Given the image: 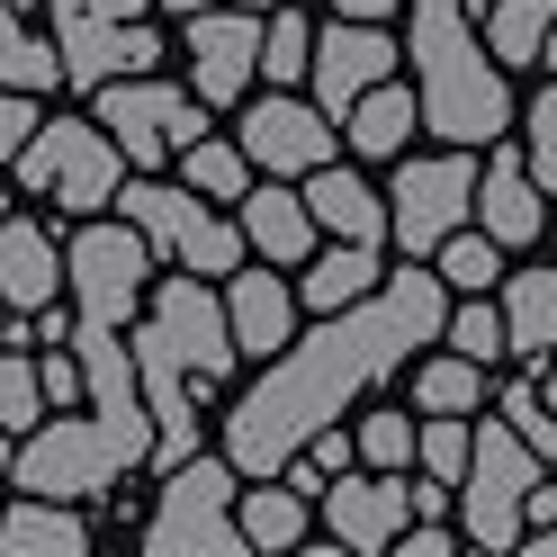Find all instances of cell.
Here are the masks:
<instances>
[{"label": "cell", "mask_w": 557, "mask_h": 557, "mask_svg": "<svg viewBox=\"0 0 557 557\" xmlns=\"http://www.w3.org/2000/svg\"><path fill=\"white\" fill-rule=\"evenodd\" d=\"M243 162L261 171V181H306L315 162H333V117L315 109V99H261V109H243Z\"/></svg>", "instance_id": "14"}, {"label": "cell", "mask_w": 557, "mask_h": 557, "mask_svg": "<svg viewBox=\"0 0 557 557\" xmlns=\"http://www.w3.org/2000/svg\"><path fill=\"white\" fill-rule=\"evenodd\" d=\"M297 198H306V216H315V234H333V243H387V198H377L360 171L315 162Z\"/></svg>", "instance_id": "20"}, {"label": "cell", "mask_w": 557, "mask_h": 557, "mask_svg": "<svg viewBox=\"0 0 557 557\" xmlns=\"http://www.w3.org/2000/svg\"><path fill=\"white\" fill-rule=\"evenodd\" d=\"M315 216H306V198L297 189H278V181H261V189H243V252H261L270 270H306L315 261Z\"/></svg>", "instance_id": "19"}, {"label": "cell", "mask_w": 557, "mask_h": 557, "mask_svg": "<svg viewBox=\"0 0 557 557\" xmlns=\"http://www.w3.org/2000/svg\"><path fill=\"white\" fill-rule=\"evenodd\" d=\"M531 387H540V405L557 413V369H548V360H540V377H531Z\"/></svg>", "instance_id": "43"}, {"label": "cell", "mask_w": 557, "mask_h": 557, "mask_svg": "<svg viewBox=\"0 0 557 557\" xmlns=\"http://www.w3.org/2000/svg\"><path fill=\"white\" fill-rule=\"evenodd\" d=\"M413 126H423V117H413V90H405L396 73H387V82H369L351 109H342V135H351L360 153H377V162H396Z\"/></svg>", "instance_id": "24"}, {"label": "cell", "mask_w": 557, "mask_h": 557, "mask_svg": "<svg viewBox=\"0 0 557 557\" xmlns=\"http://www.w3.org/2000/svg\"><path fill=\"white\" fill-rule=\"evenodd\" d=\"M413 413H476V360L441 351L413 369Z\"/></svg>", "instance_id": "31"}, {"label": "cell", "mask_w": 557, "mask_h": 557, "mask_svg": "<svg viewBox=\"0 0 557 557\" xmlns=\"http://www.w3.org/2000/svg\"><path fill=\"white\" fill-rule=\"evenodd\" d=\"M10 449H18V432H0V476H10Z\"/></svg>", "instance_id": "47"}, {"label": "cell", "mask_w": 557, "mask_h": 557, "mask_svg": "<svg viewBox=\"0 0 557 557\" xmlns=\"http://www.w3.org/2000/svg\"><path fill=\"white\" fill-rule=\"evenodd\" d=\"M0 216H10V189H0Z\"/></svg>", "instance_id": "50"}, {"label": "cell", "mask_w": 557, "mask_h": 557, "mask_svg": "<svg viewBox=\"0 0 557 557\" xmlns=\"http://www.w3.org/2000/svg\"><path fill=\"white\" fill-rule=\"evenodd\" d=\"M377 278H387V270H377V243H333V252H324L315 270L297 278V297L315 306V315H333V306H351V297H369Z\"/></svg>", "instance_id": "26"}, {"label": "cell", "mask_w": 557, "mask_h": 557, "mask_svg": "<svg viewBox=\"0 0 557 557\" xmlns=\"http://www.w3.org/2000/svg\"><path fill=\"white\" fill-rule=\"evenodd\" d=\"M181 171L198 198H243L252 189V162H243V145H216V135H189L181 145Z\"/></svg>", "instance_id": "30"}, {"label": "cell", "mask_w": 557, "mask_h": 557, "mask_svg": "<svg viewBox=\"0 0 557 557\" xmlns=\"http://www.w3.org/2000/svg\"><path fill=\"white\" fill-rule=\"evenodd\" d=\"M387 234L405 243V261H432V243L449 225H468V198H476V153H432V162H405L396 189H387Z\"/></svg>", "instance_id": "12"}, {"label": "cell", "mask_w": 557, "mask_h": 557, "mask_svg": "<svg viewBox=\"0 0 557 557\" xmlns=\"http://www.w3.org/2000/svg\"><path fill=\"white\" fill-rule=\"evenodd\" d=\"M27 369H37V396L46 405H73L82 396V360L73 351H46V360H27Z\"/></svg>", "instance_id": "39"}, {"label": "cell", "mask_w": 557, "mask_h": 557, "mask_svg": "<svg viewBox=\"0 0 557 557\" xmlns=\"http://www.w3.org/2000/svg\"><path fill=\"white\" fill-rule=\"evenodd\" d=\"M10 171H18L27 198H54L63 216H99L126 162H117L109 135H99V117H37V135L10 153Z\"/></svg>", "instance_id": "6"}, {"label": "cell", "mask_w": 557, "mask_h": 557, "mask_svg": "<svg viewBox=\"0 0 557 557\" xmlns=\"http://www.w3.org/2000/svg\"><path fill=\"white\" fill-rule=\"evenodd\" d=\"M90 99H99V135L117 145L126 171H162L189 135H207L198 99L181 82H153V73H117V82H99Z\"/></svg>", "instance_id": "10"}, {"label": "cell", "mask_w": 557, "mask_h": 557, "mask_svg": "<svg viewBox=\"0 0 557 557\" xmlns=\"http://www.w3.org/2000/svg\"><path fill=\"white\" fill-rule=\"evenodd\" d=\"M468 216H476V234H485V243L521 252V243H540V234H548V198H540V181H531V171H521V153H495V162L476 171Z\"/></svg>", "instance_id": "17"}, {"label": "cell", "mask_w": 557, "mask_h": 557, "mask_svg": "<svg viewBox=\"0 0 557 557\" xmlns=\"http://www.w3.org/2000/svg\"><path fill=\"white\" fill-rule=\"evenodd\" d=\"M396 54H405V46H396L377 18H333V27H315V46H306V82H315V109H324V117H342L369 82H387V73H396Z\"/></svg>", "instance_id": "15"}, {"label": "cell", "mask_w": 557, "mask_h": 557, "mask_svg": "<svg viewBox=\"0 0 557 557\" xmlns=\"http://www.w3.org/2000/svg\"><path fill=\"white\" fill-rule=\"evenodd\" d=\"M126 360H135V396H145L153 413V449H145V468H181L189 449H198V405L234 377V333H225V306L216 288H207L198 270L181 278H162V288L135 306V342H126Z\"/></svg>", "instance_id": "2"}, {"label": "cell", "mask_w": 557, "mask_h": 557, "mask_svg": "<svg viewBox=\"0 0 557 557\" xmlns=\"http://www.w3.org/2000/svg\"><path fill=\"white\" fill-rule=\"evenodd\" d=\"M413 468L441 476V485H459V468H468V413H432V423H413Z\"/></svg>", "instance_id": "33"}, {"label": "cell", "mask_w": 557, "mask_h": 557, "mask_svg": "<svg viewBox=\"0 0 557 557\" xmlns=\"http://www.w3.org/2000/svg\"><path fill=\"white\" fill-rule=\"evenodd\" d=\"M126 468H145V441L99 413H37L10 449L18 495H54V504H99Z\"/></svg>", "instance_id": "4"}, {"label": "cell", "mask_w": 557, "mask_h": 557, "mask_svg": "<svg viewBox=\"0 0 557 557\" xmlns=\"http://www.w3.org/2000/svg\"><path fill=\"white\" fill-rule=\"evenodd\" d=\"M548 468L521 449L512 432H504V413H485V423H468V468H459V485H449V504H459V531L485 548V557H512L521 548V504H531V485H540Z\"/></svg>", "instance_id": "5"}, {"label": "cell", "mask_w": 557, "mask_h": 557, "mask_svg": "<svg viewBox=\"0 0 557 557\" xmlns=\"http://www.w3.org/2000/svg\"><path fill=\"white\" fill-rule=\"evenodd\" d=\"M396 0H333V18H387Z\"/></svg>", "instance_id": "42"}, {"label": "cell", "mask_w": 557, "mask_h": 557, "mask_svg": "<svg viewBox=\"0 0 557 557\" xmlns=\"http://www.w3.org/2000/svg\"><path fill=\"white\" fill-rule=\"evenodd\" d=\"M540 63H548V73H557V18H548V37H540Z\"/></svg>", "instance_id": "45"}, {"label": "cell", "mask_w": 557, "mask_h": 557, "mask_svg": "<svg viewBox=\"0 0 557 557\" xmlns=\"http://www.w3.org/2000/svg\"><path fill=\"white\" fill-rule=\"evenodd\" d=\"M54 288H63V243L27 216H0V297H10V315L54 306Z\"/></svg>", "instance_id": "21"}, {"label": "cell", "mask_w": 557, "mask_h": 557, "mask_svg": "<svg viewBox=\"0 0 557 557\" xmlns=\"http://www.w3.org/2000/svg\"><path fill=\"white\" fill-rule=\"evenodd\" d=\"M495 413H504V432L531 449L540 468H557V413L540 405V387H531V377H521V387H504V405H495Z\"/></svg>", "instance_id": "32"}, {"label": "cell", "mask_w": 557, "mask_h": 557, "mask_svg": "<svg viewBox=\"0 0 557 557\" xmlns=\"http://www.w3.org/2000/svg\"><path fill=\"white\" fill-rule=\"evenodd\" d=\"M0 324H10V297H0Z\"/></svg>", "instance_id": "49"}, {"label": "cell", "mask_w": 557, "mask_h": 557, "mask_svg": "<svg viewBox=\"0 0 557 557\" xmlns=\"http://www.w3.org/2000/svg\"><path fill=\"white\" fill-rule=\"evenodd\" d=\"M37 90H10V82H0V162H10L18 145H27V135H37Z\"/></svg>", "instance_id": "38"}, {"label": "cell", "mask_w": 557, "mask_h": 557, "mask_svg": "<svg viewBox=\"0 0 557 557\" xmlns=\"http://www.w3.org/2000/svg\"><path fill=\"white\" fill-rule=\"evenodd\" d=\"M413 117H423L441 145H495L512 126V90H504V63L476 54V27L459 0H413Z\"/></svg>", "instance_id": "3"}, {"label": "cell", "mask_w": 557, "mask_h": 557, "mask_svg": "<svg viewBox=\"0 0 557 557\" xmlns=\"http://www.w3.org/2000/svg\"><path fill=\"white\" fill-rule=\"evenodd\" d=\"M531 126H557V82L540 90V109H531Z\"/></svg>", "instance_id": "44"}, {"label": "cell", "mask_w": 557, "mask_h": 557, "mask_svg": "<svg viewBox=\"0 0 557 557\" xmlns=\"http://www.w3.org/2000/svg\"><path fill=\"white\" fill-rule=\"evenodd\" d=\"M225 333H234V351H252V360H270L278 351V342H288L297 333V288H278V278L270 270H225Z\"/></svg>", "instance_id": "18"}, {"label": "cell", "mask_w": 557, "mask_h": 557, "mask_svg": "<svg viewBox=\"0 0 557 557\" xmlns=\"http://www.w3.org/2000/svg\"><path fill=\"white\" fill-rule=\"evenodd\" d=\"M441 342H459V360H504V315H495V306H485V297H468V306H449V315H441Z\"/></svg>", "instance_id": "35"}, {"label": "cell", "mask_w": 557, "mask_h": 557, "mask_svg": "<svg viewBox=\"0 0 557 557\" xmlns=\"http://www.w3.org/2000/svg\"><path fill=\"white\" fill-rule=\"evenodd\" d=\"M351 459L360 468H405L413 459V423H405V413H369V423L351 432Z\"/></svg>", "instance_id": "37"}, {"label": "cell", "mask_w": 557, "mask_h": 557, "mask_svg": "<svg viewBox=\"0 0 557 557\" xmlns=\"http://www.w3.org/2000/svg\"><path fill=\"white\" fill-rule=\"evenodd\" d=\"M82 548H90L82 504H54V495L0 504V557H82Z\"/></svg>", "instance_id": "22"}, {"label": "cell", "mask_w": 557, "mask_h": 557, "mask_svg": "<svg viewBox=\"0 0 557 557\" xmlns=\"http://www.w3.org/2000/svg\"><path fill=\"white\" fill-rule=\"evenodd\" d=\"M521 171H531L540 198L557 207V126H531V153H521Z\"/></svg>", "instance_id": "41"}, {"label": "cell", "mask_w": 557, "mask_h": 557, "mask_svg": "<svg viewBox=\"0 0 557 557\" xmlns=\"http://www.w3.org/2000/svg\"><path fill=\"white\" fill-rule=\"evenodd\" d=\"M54 10V63L73 90H99L117 73H153L162 37L145 27V0H46Z\"/></svg>", "instance_id": "9"}, {"label": "cell", "mask_w": 557, "mask_h": 557, "mask_svg": "<svg viewBox=\"0 0 557 557\" xmlns=\"http://www.w3.org/2000/svg\"><path fill=\"white\" fill-rule=\"evenodd\" d=\"M387 548H405V557H449V548H459V531H449V521H413V512H405Z\"/></svg>", "instance_id": "40"}, {"label": "cell", "mask_w": 557, "mask_h": 557, "mask_svg": "<svg viewBox=\"0 0 557 557\" xmlns=\"http://www.w3.org/2000/svg\"><path fill=\"white\" fill-rule=\"evenodd\" d=\"M189 99L198 109H234L261 73V10H189Z\"/></svg>", "instance_id": "13"}, {"label": "cell", "mask_w": 557, "mask_h": 557, "mask_svg": "<svg viewBox=\"0 0 557 557\" xmlns=\"http://www.w3.org/2000/svg\"><path fill=\"white\" fill-rule=\"evenodd\" d=\"M117 216L153 243V261H181L198 278H225L243 261V225H225L198 189H171V181H117Z\"/></svg>", "instance_id": "8"}, {"label": "cell", "mask_w": 557, "mask_h": 557, "mask_svg": "<svg viewBox=\"0 0 557 557\" xmlns=\"http://www.w3.org/2000/svg\"><path fill=\"white\" fill-rule=\"evenodd\" d=\"M432 270H441V288H468V297H485L504 278V243H485L476 225H449L441 243H432Z\"/></svg>", "instance_id": "28"}, {"label": "cell", "mask_w": 557, "mask_h": 557, "mask_svg": "<svg viewBox=\"0 0 557 557\" xmlns=\"http://www.w3.org/2000/svg\"><path fill=\"white\" fill-rule=\"evenodd\" d=\"M153 10H171V18H189V10H207V0H153Z\"/></svg>", "instance_id": "46"}, {"label": "cell", "mask_w": 557, "mask_h": 557, "mask_svg": "<svg viewBox=\"0 0 557 557\" xmlns=\"http://www.w3.org/2000/svg\"><path fill=\"white\" fill-rule=\"evenodd\" d=\"M548 18H557V0H485V54L504 63H540V37H548Z\"/></svg>", "instance_id": "27"}, {"label": "cell", "mask_w": 557, "mask_h": 557, "mask_svg": "<svg viewBox=\"0 0 557 557\" xmlns=\"http://www.w3.org/2000/svg\"><path fill=\"white\" fill-rule=\"evenodd\" d=\"M0 82H10V90H46V82H63L54 46H46V37H27L18 0H0Z\"/></svg>", "instance_id": "29"}, {"label": "cell", "mask_w": 557, "mask_h": 557, "mask_svg": "<svg viewBox=\"0 0 557 557\" xmlns=\"http://www.w3.org/2000/svg\"><path fill=\"white\" fill-rule=\"evenodd\" d=\"M37 413H46L37 369H27V351H18V342H0V432H27Z\"/></svg>", "instance_id": "36"}, {"label": "cell", "mask_w": 557, "mask_h": 557, "mask_svg": "<svg viewBox=\"0 0 557 557\" xmlns=\"http://www.w3.org/2000/svg\"><path fill=\"white\" fill-rule=\"evenodd\" d=\"M441 315H449L441 270H387L369 297L333 306L315 333H288L261 360V387L234 396V413H225L234 476H278V459H288L306 432H324L333 413H351L377 387V377H396L405 351L441 342Z\"/></svg>", "instance_id": "1"}, {"label": "cell", "mask_w": 557, "mask_h": 557, "mask_svg": "<svg viewBox=\"0 0 557 557\" xmlns=\"http://www.w3.org/2000/svg\"><path fill=\"white\" fill-rule=\"evenodd\" d=\"M495 315H504V351L512 360H548V342H557V270H512Z\"/></svg>", "instance_id": "23"}, {"label": "cell", "mask_w": 557, "mask_h": 557, "mask_svg": "<svg viewBox=\"0 0 557 557\" xmlns=\"http://www.w3.org/2000/svg\"><path fill=\"white\" fill-rule=\"evenodd\" d=\"M413 512V485H405V468H369V476H342V485H324V531L351 548V557H377L396 540V521Z\"/></svg>", "instance_id": "16"}, {"label": "cell", "mask_w": 557, "mask_h": 557, "mask_svg": "<svg viewBox=\"0 0 557 557\" xmlns=\"http://www.w3.org/2000/svg\"><path fill=\"white\" fill-rule=\"evenodd\" d=\"M234 459H189L181 468H162V504L145 521V548L153 557H252L234 531Z\"/></svg>", "instance_id": "7"}, {"label": "cell", "mask_w": 557, "mask_h": 557, "mask_svg": "<svg viewBox=\"0 0 557 557\" xmlns=\"http://www.w3.org/2000/svg\"><path fill=\"white\" fill-rule=\"evenodd\" d=\"M306 46H315V27L297 10H270L261 27V82H306Z\"/></svg>", "instance_id": "34"}, {"label": "cell", "mask_w": 557, "mask_h": 557, "mask_svg": "<svg viewBox=\"0 0 557 557\" xmlns=\"http://www.w3.org/2000/svg\"><path fill=\"white\" fill-rule=\"evenodd\" d=\"M145 278H153V243L135 234L126 216L117 225H82L73 243H63V288H73V315L82 324H135V306H145Z\"/></svg>", "instance_id": "11"}, {"label": "cell", "mask_w": 557, "mask_h": 557, "mask_svg": "<svg viewBox=\"0 0 557 557\" xmlns=\"http://www.w3.org/2000/svg\"><path fill=\"white\" fill-rule=\"evenodd\" d=\"M234 10H278V0H234Z\"/></svg>", "instance_id": "48"}, {"label": "cell", "mask_w": 557, "mask_h": 557, "mask_svg": "<svg viewBox=\"0 0 557 557\" xmlns=\"http://www.w3.org/2000/svg\"><path fill=\"white\" fill-rule=\"evenodd\" d=\"M234 531H243V548H297L306 540V495L297 485H278V476H252V485H234Z\"/></svg>", "instance_id": "25"}]
</instances>
